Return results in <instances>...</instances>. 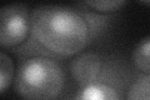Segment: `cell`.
I'll list each match as a JSON object with an SVG mask.
<instances>
[{
	"mask_svg": "<svg viewBox=\"0 0 150 100\" xmlns=\"http://www.w3.org/2000/svg\"><path fill=\"white\" fill-rule=\"evenodd\" d=\"M101 68V59L95 53H84L76 56L70 64L73 79L79 85H85L93 83L99 75Z\"/></svg>",
	"mask_w": 150,
	"mask_h": 100,
	"instance_id": "4",
	"label": "cell"
},
{
	"mask_svg": "<svg viewBox=\"0 0 150 100\" xmlns=\"http://www.w3.org/2000/svg\"><path fill=\"white\" fill-rule=\"evenodd\" d=\"M64 80V71L56 61L35 56L25 60L19 66L14 88L25 99L48 100L60 94Z\"/></svg>",
	"mask_w": 150,
	"mask_h": 100,
	"instance_id": "2",
	"label": "cell"
},
{
	"mask_svg": "<svg viewBox=\"0 0 150 100\" xmlns=\"http://www.w3.org/2000/svg\"><path fill=\"white\" fill-rule=\"evenodd\" d=\"M126 98L131 100H150V74L138 79L131 85Z\"/></svg>",
	"mask_w": 150,
	"mask_h": 100,
	"instance_id": "7",
	"label": "cell"
},
{
	"mask_svg": "<svg viewBox=\"0 0 150 100\" xmlns=\"http://www.w3.org/2000/svg\"><path fill=\"white\" fill-rule=\"evenodd\" d=\"M142 4H145V5H150V0H138Z\"/></svg>",
	"mask_w": 150,
	"mask_h": 100,
	"instance_id": "10",
	"label": "cell"
},
{
	"mask_svg": "<svg viewBox=\"0 0 150 100\" xmlns=\"http://www.w3.org/2000/svg\"><path fill=\"white\" fill-rule=\"evenodd\" d=\"M31 33L44 48L71 56L85 48L89 28L80 14L62 5H41L31 13Z\"/></svg>",
	"mask_w": 150,
	"mask_h": 100,
	"instance_id": "1",
	"label": "cell"
},
{
	"mask_svg": "<svg viewBox=\"0 0 150 100\" xmlns=\"http://www.w3.org/2000/svg\"><path fill=\"white\" fill-rule=\"evenodd\" d=\"M75 99L81 100H116L119 94L114 88L105 84H94L90 83L85 85L80 91L75 95Z\"/></svg>",
	"mask_w": 150,
	"mask_h": 100,
	"instance_id": "5",
	"label": "cell"
},
{
	"mask_svg": "<svg viewBox=\"0 0 150 100\" xmlns=\"http://www.w3.org/2000/svg\"><path fill=\"white\" fill-rule=\"evenodd\" d=\"M126 0H85V3L99 13H112L125 4Z\"/></svg>",
	"mask_w": 150,
	"mask_h": 100,
	"instance_id": "9",
	"label": "cell"
},
{
	"mask_svg": "<svg viewBox=\"0 0 150 100\" xmlns=\"http://www.w3.org/2000/svg\"><path fill=\"white\" fill-rule=\"evenodd\" d=\"M14 65L5 53H0V93L4 94L13 80Z\"/></svg>",
	"mask_w": 150,
	"mask_h": 100,
	"instance_id": "8",
	"label": "cell"
},
{
	"mask_svg": "<svg viewBox=\"0 0 150 100\" xmlns=\"http://www.w3.org/2000/svg\"><path fill=\"white\" fill-rule=\"evenodd\" d=\"M133 61L139 70L150 74V36L143 38L135 45L133 50Z\"/></svg>",
	"mask_w": 150,
	"mask_h": 100,
	"instance_id": "6",
	"label": "cell"
},
{
	"mask_svg": "<svg viewBox=\"0 0 150 100\" xmlns=\"http://www.w3.org/2000/svg\"><path fill=\"white\" fill-rule=\"evenodd\" d=\"M31 29V16L24 4L14 3L0 10V45L13 48L26 39Z\"/></svg>",
	"mask_w": 150,
	"mask_h": 100,
	"instance_id": "3",
	"label": "cell"
}]
</instances>
